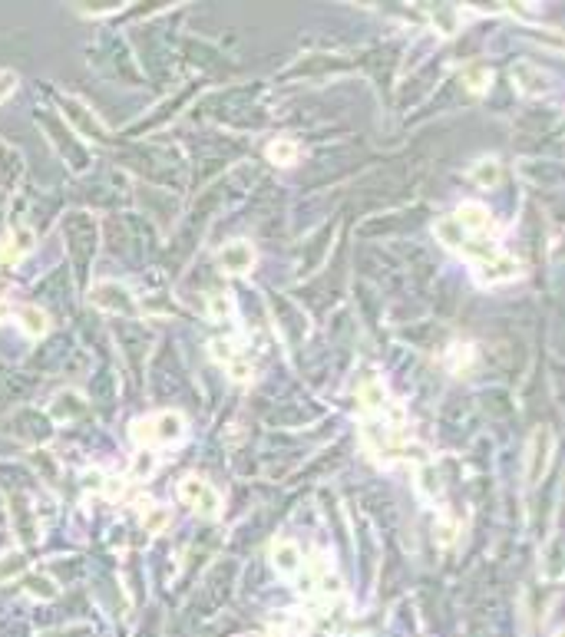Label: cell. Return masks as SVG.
<instances>
[{
	"label": "cell",
	"mask_w": 565,
	"mask_h": 637,
	"mask_svg": "<svg viewBox=\"0 0 565 637\" xmlns=\"http://www.w3.org/2000/svg\"><path fill=\"white\" fill-rule=\"evenodd\" d=\"M13 86H17V73H11V70H4V73H0V103H4L7 96H11V93H13Z\"/></svg>",
	"instance_id": "44dd1931"
},
{
	"label": "cell",
	"mask_w": 565,
	"mask_h": 637,
	"mask_svg": "<svg viewBox=\"0 0 565 637\" xmlns=\"http://www.w3.org/2000/svg\"><path fill=\"white\" fill-rule=\"evenodd\" d=\"M89 301L103 307V311H116V314H136V301H132V294L122 288V284H113V281H103L93 288L89 294Z\"/></svg>",
	"instance_id": "3957f363"
},
{
	"label": "cell",
	"mask_w": 565,
	"mask_h": 637,
	"mask_svg": "<svg viewBox=\"0 0 565 637\" xmlns=\"http://www.w3.org/2000/svg\"><path fill=\"white\" fill-rule=\"evenodd\" d=\"M268 159L278 165H291L294 159H298V146H294L291 139H274L272 146H268Z\"/></svg>",
	"instance_id": "4fadbf2b"
},
{
	"label": "cell",
	"mask_w": 565,
	"mask_h": 637,
	"mask_svg": "<svg viewBox=\"0 0 565 637\" xmlns=\"http://www.w3.org/2000/svg\"><path fill=\"white\" fill-rule=\"evenodd\" d=\"M27 248H30V235H27V231H23V235H7V238H4V248H0V258H4V261H17Z\"/></svg>",
	"instance_id": "2e32d148"
},
{
	"label": "cell",
	"mask_w": 565,
	"mask_h": 637,
	"mask_svg": "<svg viewBox=\"0 0 565 637\" xmlns=\"http://www.w3.org/2000/svg\"><path fill=\"white\" fill-rule=\"evenodd\" d=\"M83 410H87V403L80 400L77 393H66V397H60V400L53 403V416H56V420H70V416H80Z\"/></svg>",
	"instance_id": "5bb4252c"
},
{
	"label": "cell",
	"mask_w": 565,
	"mask_h": 637,
	"mask_svg": "<svg viewBox=\"0 0 565 637\" xmlns=\"http://www.w3.org/2000/svg\"><path fill=\"white\" fill-rule=\"evenodd\" d=\"M30 591L40 594V598H53L56 588H50V581H46V578H30Z\"/></svg>",
	"instance_id": "7402d4cb"
},
{
	"label": "cell",
	"mask_w": 565,
	"mask_h": 637,
	"mask_svg": "<svg viewBox=\"0 0 565 637\" xmlns=\"http://www.w3.org/2000/svg\"><path fill=\"white\" fill-rule=\"evenodd\" d=\"M218 261H222V268L231 271V274H241V271L251 268V261H255V251L245 245V241H231L225 248L218 251Z\"/></svg>",
	"instance_id": "277c9868"
},
{
	"label": "cell",
	"mask_w": 565,
	"mask_h": 637,
	"mask_svg": "<svg viewBox=\"0 0 565 637\" xmlns=\"http://www.w3.org/2000/svg\"><path fill=\"white\" fill-rule=\"evenodd\" d=\"M489 79H493V73H489L486 66H469L466 73H463V83H466V89H473V93H483V89L489 86Z\"/></svg>",
	"instance_id": "e0dca14e"
},
{
	"label": "cell",
	"mask_w": 565,
	"mask_h": 637,
	"mask_svg": "<svg viewBox=\"0 0 565 637\" xmlns=\"http://www.w3.org/2000/svg\"><path fill=\"white\" fill-rule=\"evenodd\" d=\"M500 162H493V159H486V162H479L476 165V172H473V179H476L479 185H489V188H493V185L500 182Z\"/></svg>",
	"instance_id": "ac0fdd59"
},
{
	"label": "cell",
	"mask_w": 565,
	"mask_h": 637,
	"mask_svg": "<svg viewBox=\"0 0 565 637\" xmlns=\"http://www.w3.org/2000/svg\"><path fill=\"white\" fill-rule=\"evenodd\" d=\"M163 525H169V508L146 502V506H142V529H146V532H163Z\"/></svg>",
	"instance_id": "7c38bea8"
},
{
	"label": "cell",
	"mask_w": 565,
	"mask_h": 637,
	"mask_svg": "<svg viewBox=\"0 0 565 637\" xmlns=\"http://www.w3.org/2000/svg\"><path fill=\"white\" fill-rule=\"evenodd\" d=\"M208 311H212V317H225V314L231 311V301L225 297V294H212V301H208Z\"/></svg>",
	"instance_id": "d6986e66"
},
{
	"label": "cell",
	"mask_w": 565,
	"mask_h": 637,
	"mask_svg": "<svg viewBox=\"0 0 565 637\" xmlns=\"http://www.w3.org/2000/svg\"><path fill=\"white\" fill-rule=\"evenodd\" d=\"M436 238L443 241L446 248L463 251V245H466V238H469V235L457 225V221H453V215H450V218H440V221H436Z\"/></svg>",
	"instance_id": "30bf717a"
},
{
	"label": "cell",
	"mask_w": 565,
	"mask_h": 637,
	"mask_svg": "<svg viewBox=\"0 0 565 637\" xmlns=\"http://www.w3.org/2000/svg\"><path fill=\"white\" fill-rule=\"evenodd\" d=\"M512 76L522 79L519 86L526 89V93H539V89H542V73H539L535 66H529V63H519L516 70H512Z\"/></svg>",
	"instance_id": "9a60e30c"
},
{
	"label": "cell",
	"mask_w": 565,
	"mask_h": 637,
	"mask_svg": "<svg viewBox=\"0 0 565 637\" xmlns=\"http://www.w3.org/2000/svg\"><path fill=\"white\" fill-rule=\"evenodd\" d=\"M272 565H274V572L294 574L298 568H301V551H298V545H291V541L274 545V548H272Z\"/></svg>",
	"instance_id": "52a82bcc"
},
{
	"label": "cell",
	"mask_w": 565,
	"mask_h": 637,
	"mask_svg": "<svg viewBox=\"0 0 565 637\" xmlns=\"http://www.w3.org/2000/svg\"><path fill=\"white\" fill-rule=\"evenodd\" d=\"M11 301H7V297H0V321H7V317H11Z\"/></svg>",
	"instance_id": "d4e9b609"
},
{
	"label": "cell",
	"mask_w": 565,
	"mask_h": 637,
	"mask_svg": "<svg viewBox=\"0 0 565 637\" xmlns=\"http://www.w3.org/2000/svg\"><path fill=\"white\" fill-rule=\"evenodd\" d=\"M17 568H20V558H13V562H4V565H0V578H4V574H13Z\"/></svg>",
	"instance_id": "cb8c5ba5"
},
{
	"label": "cell",
	"mask_w": 565,
	"mask_h": 637,
	"mask_svg": "<svg viewBox=\"0 0 565 637\" xmlns=\"http://www.w3.org/2000/svg\"><path fill=\"white\" fill-rule=\"evenodd\" d=\"M453 221H457V225L463 228L466 235H483V231L489 228L486 208H483V205H473V202H469V205H459L457 215H453Z\"/></svg>",
	"instance_id": "5b68a950"
},
{
	"label": "cell",
	"mask_w": 565,
	"mask_h": 637,
	"mask_svg": "<svg viewBox=\"0 0 565 637\" xmlns=\"http://www.w3.org/2000/svg\"><path fill=\"white\" fill-rule=\"evenodd\" d=\"M360 403H364V410H377V413L391 406L377 377H364V383H360Z\"/></svg>",
	"instance_id": "9c48e42d"
},
{
	"label": "cell",
	"mask_w": 565,
	"mask_h": 637,
	"mask_svg": "<svg viewBox=\"0 0 565 637\" xmlns=\"http://www.w3.org/2000/svg\"><path fill=\"white\" fill-rule=\"evenodd\" d=\"M179 436H182V416L179 413H159V416L132 423V439L139 446H163L169 439H179Z\"/></svg>",
	"instance_id": "6da1fadb"
},
{
	"label": "cell",
	"mask_w": 565,
	"mask_h": 637,
	"mask_svg": "<svg viewBox=\"0 0 565 637\" xmlns=\"http://www.w3.org/2000/svg\"><path fill=\"white\" fill-rule=\"evenodd\" d=\"M549 446H552V432L539 430L533 436V456H529V479H539L545 472V459H549Z\"/></svg>",
	"instance_id": "8992f818"
},
{
	"label": "cell",
	"mask_w": 565,
	"mask_h": 637,
	"mask_svg": "<svg viewBox=\"0 0 565 637\" xmlns=\"http://www.w3.org/2000/svg\"><path fill=\"white\" fill-rule=\"evenodd\" d=\"M179 496H182L185 506H192L196 512H202V515H218V492L212 486H208L205 479H196V475H189V479H182V486H179Z\"/></svg>",
	"instance_id": "7a4b0ae2"
},
{
	"label": "cell",
	"mask_w": 565,
	"mask_h": 637,
	"mask_svg": "<svg viewBox=\"0 0 565 637\" xmlns=\"http://www.w3.org/2000/svg\"><path fill=\"white\" fill-rule=\"evenodd\" d=\"M20 324H23V330L30 337H44L46 334V327H50V321H46V314L40 311V307H20Z\"/></svg>",
	"instance_id": "8fae6325"
},
{
	"label": "cell",
	"mask_w": 565,
	"mask_h": 637,
	"mask_svg": "<svg viewBox=\"0 0 565 637\" xmlns=\"http://www.w3.org/2000/svg\"><path fill=\"white\" fill-rule=\"evenodd\" d=\"M479 278H483L486 284L509 281V278H516V261H512L509 255H500V258H493L489 264H483V268H479Z\"/></svg>",
	"instance_id": "ba28073f"
},
{
	"label": "cell",
	"mask_w": 565,
	"mask_h": 637,
	"mask_svg": "<svg viewBox=\"0 0 565 637\" xmlns=\"http://www.w3.org/2000/svg\"><path fill=\"white\" fill-rule=\"evenodd\" d=\"M225 367H229L231 380H248V377H251V367L245 363V360H239V356H235V360H229Z\"/></svg>",
	"instance_id": "ffe728a7"
},
{
	"label": "cell",
	"mask_w": 565,
	"mask_h": 637,
	"mask_svg": "<svg viewBox=\"0 0 565 637\" xmlns=\"http://www.w3.org/2000/svg\"><path fill=\"white\" fill-rule=\"evenodd\" d=\"M453 539H457V529H453L450 522H443V525L436 529V541H440V545H453Z\"/></svg>",
	"instance_id": "603a6c76"
}]
</instances>
